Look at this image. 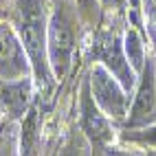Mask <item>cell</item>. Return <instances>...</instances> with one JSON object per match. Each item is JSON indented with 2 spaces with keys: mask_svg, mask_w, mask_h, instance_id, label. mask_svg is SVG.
<instances>
[{
  "mask_svg": "<svg viewBox=\"0 0 156 156\" xmlns=\"http://www.w3.org/2000/svg\"><path fill=\"white\" fill-rule=\"evenodd\" d=\"M48 13L51 0H13L11 24L29 55L35 88L44 97L57 84L48 62Z\"/></svg>",
  "mask_w": 156,
  "mask_h": 156,
  "instance_id": "obj_1",
  "label": "cell"
},
{
  "mask_svg": "<svg viewBox=\"0 0 156 156\" xmlns=\"http://www.w3.org/2000/svg\"><path fill=\"white\" fill-rule=\"evenodd\" d=\"M81 20L73 0H51L48 13V62L57 81H64L73 68V59L79 48Z\"/></svg>",
  "mask_w": 156,
  "mask_h": 156,
  "instance_id": "obj_2",
  "label": "cell"
},
{
  "mask_svg": "<svg viewBox=\"0 0 156 156\" xmlns=\"http://www.w3.org/2000/svg\"><path fill=\"white\" fill-rule=\"evenodd\" d=\"M88 57L90 64H101L106 66L114 77H117L126 90H134L139 75L134 73L130 59L126 55L123 48V33L119 31V27H103L99 24L92 33L90 46H88Z\"/></svg>",
  "mask_w": 156,
  "mask_h": 156,
  "instance_id": "obj_3",
  "label": "cell"
},
{
  "mask_svg": "<svg viewBox=\"0 0 156 156\" xmlns=\"http://www.w3.org/2000/svg\"><path fill=\"white\" fill-rule=\"evenodd\" d=\"M86 77H88L90 95L97 101V106L103 110V114L112 123L123 126L132 106V92L123 88L121 81L101 64H90Z\"/></svg>",
  "mask_w": 156,
  "mask_h": 156,
  "instance_id": "obj_4",
  "label": "cell"
},
{
  "mask_svg": "<svg viewBox=\"0 0 156 156\" xmlns=\"http://www.w3.org/2000/svg\"><path fill=\"white\" fill-rule=\"evenodd\" d=\"M117 123H112L103 110L97 106V101L90 95V86H88V77L84 75L79 86V130L84 132V136L92 145V150L97 152H106L110 145L119 139L117 134Z\"/></svg>",
  "mask_w": 156,
  "mask_h": 156,
  "instance_id": "obj_5",
  "label": "cell"
},
{
  "mask_svg": "<svg viewBox=\"0 0 156 156\" xmlns=\"http://www.w3.org/2000/svg\"><path fill=\"white\" fill-rule=\"evenodd\" d=\"M156 121V55L150 53L145 59V66L139 73L136 86L132 90V106L128 119L123 123V130L141 128Z\"/></svg>",
  "mask_w": 156,
  "mask_h": 156,
  "instance_id": "obj_6",
  "label": "cell"
},
{
  "mask_svg": "<svg viewBox=\"0 0 156 156\" xmlns=\"http://www.w3.org/2000/svg\"><path fill=\"white\" fill-rule=\"evenodd\" d=\"M33 77L29 55L11 22L0 20V81Z\"/></svg>",
  "mask_w": 156,
  "mask_h": 156,
  "instance_id": "obj_7",
  "label": "cell"
},
{
  "mask_svg": "<svg viewBox=\"0 0 156 156\" xmlns=\"http://www.w3.org/2000/svg\"><path fill=\"white\" fill-rule=\"evenodd\" d=\"M33 90L35 79L31 75L13 81H0V114L9 121H18L24 114H29Z\"/></svg>",
  "mask_w": 156,
  "mask_h": 156,
  "instance_id": "obj_8",
  "label": "cell"
},
{
  "mask_svg": "<svg viewBox=\"0 0 156 156\" xmlns=\"http://www.w3.org/2000/svg\"><path fill=\"white\" fill-rule=\"evenodd\" d=\"M123 48H126V55L130 59L134 73L139 75L141 68L145 66V59H147V55H150L147 44H145V37L141 33V27L128 24V29L123 31Z\"/></svg>",
  "mask_w": 156,
  "mask_h": 156,
  "instance_id": "obj_9",
  "label": "cell"
},
{
  "mask_svg": "<svg viewBox=\"0 0 156 156\" xmlns=\"http://www.w3.org/2000/svg\"><path fill=\"white\" fill-rule=\"evenodd\" d=\"M119 141L130 145V147L143 150V152H156V121L147 123V126H141V128L121 130Z\"/></svg>",
  "mask_w": 156,
  "mask_h": 156,
  "instance_id": "obj_10",
  "label": "cell"
},
{
  "mask_svg": "<svg viewBox=\"0 0 156 156\" xmlns=\"http://www.w3.org/2000/svg\"><path fill=\"white\" fill-rule=\"evenodd\" d=\"M92 145L88 143V139L84 136V132H81L79 128H75L68 139L62 143V147L57 152V156H92Z\"/></svg>",
  "mask_w": 156,
  "mask_h": 156,
  "instance_id": "obj_11",
  "label": "cell"
},
{
  "mask_svg": "<svg viewBox=\"0 0 156 156\" xmlns=\"http://www.w3.org/2000/svg\"><path fill=\"white\" fill-rule=\"evenodd\" d=\"M77 5V11L84 20V24H88L90 29H97L103 20V7L99 0H73Z\"/></svg>",
  "mask_w": 156,
  "mask_h": 156,
  "instance_id": "obj_12",
  "label": "cell"
},
{
  "mask_svg": "<svg viewBox=\"0 0 156 156\" xmlns=\"http://www.w3.org/2000/svg\"><path fill=\"white\" fill-rule=\"evenodd\" d=\"M143 16H145V37L152 42V48L156 53V7L150 0H143Z\"/></svg>",
  "mask_w": 156,
  "mask_h": 156,
  "instance_id": "obj_13",
  "label": "cell"
},
{
  "mask_svg": "<svg viewBox=\"0 0 156 156\" xmlns=\"http://www.w3.org/2000/svg\"><path fill=\"white\" fill-rule=\"evenodd\" d=\"M103 11H112V13H121L123 9H128V0H99Z\"/></svg>",
  "mask_w": 156,
  "mask_h": 156,
  "instance_id": "obj_14",
  "label": "cell"
},
{
  "mask_svg": "<svg viewBox=\"0 0 156 156\" xmlns=\"http://www.w3.org/2000/svg\"><path fill=\"white\" fill-rule=\"evenodd\" d=\"M106 156H150V154L147 152L141 154L139 150H121V147H112L110 145V147L106 150Z\"/></svg>",
  "mask_w": 156,
  "mask_h": 156,
  "instance_id": "obj_15",
  "label": "cell"
},
{
  "mask_svg": "<svg viewBox=\"0 0 156 156\" xmlns=\"http://www.w3.org/2000/svg\"><path fill=\"white\" fill-rule=\"evenodd\" d=\"M147 154H150V156H156V152H147Z\"/></svg>",
  "mask_w": 156,
  "mask_h": 156,
  "instance_id": "obj_16",
  "label": "cell"
},
{
  "mask_svg": "<svg viewBox=\"0 0 156 156\" xmlns=\"http://www.w3.org/2000/svg\"><path fill=\"white\" fill-rule=\"evenodd\" d=\"M150 2H152V5H154V7H156V0H150Z\"/></svg>",
  "mask_w": 156,
  "mask_h": 156,
  "instance_id": "obj_17",
  "label": "cell"
}]
</instances>
